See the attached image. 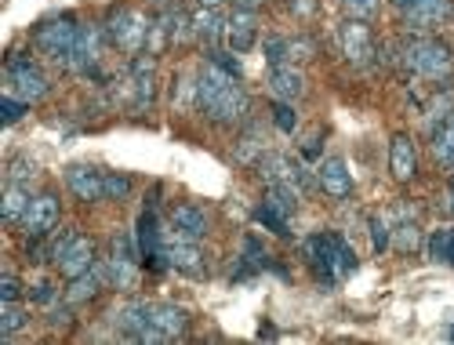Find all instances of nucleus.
I'll return each mask as SVG.
<instances>
[{
  "mask_svg": "<svg viewBox=\"0 0 454 345\" xmlns=\"http://www.w3.org/2000/svg\"><path fill=\"white\" fill-rule=\"evenodd\" d=\"M306 255L313 262V270L324 284H338L356 270V255L353 247L338 237V233H317L306 240Z\"/></svg>",
  "mask_w": 454,
  "mask_h": 345,
  "instance_id": "obj_1",
  "label": "nucleus"
},
{
  "mask_svg": "<svg viewBox=\"0 0 454 345\" xmlns=\"http://www.w3.org/2000/svg\"><path fill=\"white\" fill-rule=\"evenodd\" d=\"M138 247L128 233H117L113 237V247H109V262H106V277L117 291H135L138 287Z\"/></svg>",
  "mask_w": 454,
  "mask_h": 345,
  "instance_id": "obj_2",
  "label": "nucleus"
},
{
  "mask_svg": "<svg viewBox=\"0 0 454 345\" xmlns=\"http://www.w3.org/2000/svg\"><path fill=\"white\" fill-rule=\"evenodd\" d=\"M403 62H407L414 73L429 76V81H440V76H447V73L454 69V55H450L440 41H414V44H407Z\"/></svg>",
  "mask_w": 454,
  "mask_h": 345,
  "instance_id": "obj_3",
  "label": "nucleus"
},
{
  "mask_svg": "<svg viewBox=\"0 0 454 345\" xmlns=\"http://www.w3.org/2000/svg\"><path fill=\"white\" fill-rule=\"evenodd\" d=\"M77 36H81V26L73 19H59V22H48L33 33L36 48H41L44 55H51L55 62H69L73 48H77Z\"/></svg>",
  "mask_w": 454,
  "mask_h": 345,
  "instance_id": "obj_4",
  "label": "nucleus"
},
{
  "mask_svg": "<svg viewBox=\"0 0 454 345\" xmlns=\"http://www.w3.org/2000/svg\"><path fill=\"white\" fill-rule=\"evenodd\" d=\"M109 36L113 44L124 48V51H138L149 41V22L142 12H117L109 19Z\"/></svg>",
  "mask_w": 454,
  "mask_h": 345,
  "instance_id": "obj_5",
  "label": "nucleus"
},
{
  "mask_svg": "<svg viewBox=\"0 0 454 345\" xmlns=\"http://www.w3.org/2000/svg\"><path fill=\"white\" fill-rule=\"evenodd\" d=\"M55 225H59V197H51V193L33 197V200H29V211H26V218H22L26 237H29V240H41V237L51 233Z\"/></svg>",
  "mask_w": 454,
  "mask_h": 345,
  "instance_id": "obj_6",
  "label": "nucleus"
},
{
  "mask_svg": "<svg viewBox=\"0 0 454 345\" xmlns=\"http://www.w3.org/2000/svg\"><path fill=\"white\" fill-rule=\"evenodd\" d=\"M164 251H168V265H175L178 273H185V277H204L207 273L197 240H185V237L171 233V237H164Z\"/></svg>",
  "mask_w": 454,
  "mask_h": 345,
  "instance_id": "obj_7",
  "label": "nucleus"
},
{
  "mask_svg": "<svg viewBox=\"0 0 454 345\" xmlns=\"http://www.w3.org/2000/svg\"><path fill=\"white\" fill-rule=\"evenodd\" d=\"M258 168H262V178H266V182H284V185L298 189V193L309 185V171L301 168V164H294L291 157H280V153H270V157H262Z\"/></svg>",
  "mask_w": 454,
  "mask_h": 345,
  "instance_id": "obj_8",
  "label": "nucleus"
},
{
  "mask_svg": "<svg viewBox=\"0 0 454 345\" xmlns=\"http://www.w3.org/2000/svg\"><path fill=\"white\" fill-rule=\"evenodd\" d=\"M66 185L73 189V197L84 200V204L106 200V175H98V171L88 168V164H73V168L66 171Z\"/></svg>",
  "mask_w": 454,
  "mask_h": 345,
  "instance_id": "obj_9",
  "label": "nucleus"
},
{
  "mask_svg": "<svg viewBox=\"0 0 454 345\" xmlns=\"http://www.w3.org/2000/svg\"><path fill=\"white\" fill-rule=\"evenodd\" d=\"M342 51L353 66H367L374 59V41H371V29L364 22H346L342 26Z\"/></svg>",
  "mask_w": 454,
  "mask_h": 345,
  "instance_id": "obj_10",
  "label": "nucleus"
},
{
  "mask_svg": "<svg viewBox=\"0 0 454 345\" xmlns=\"http://www.w3.org/2000/svg\"><path fill=\"white\" fill-rule=\"evenodd\" d=\"M317 182H320L324 193H327V197H334V200H346V197L353 193V175H349L346 161H338V157H331V161H324V164H320Z\"/></svg>",
  "mask_w": 454,
  "mask_h": 345,
  "instance_id": "obj_11",
  "label": "nucleus"
},
{
  "mask_svg": "<svg viewBox=\"0 0 454 345\" xmlns=\"http://www.w3.org/2000/svg\"><path fill=\"white\" fill-rule=\"evenodd\" d=\"M230 84H233V76H225L218 66H207L200 76H197V88H193V98H197V109H204V113H211V106L230 91Z\"/></svg>",
  "mask_w": 454,
  "mask_h": 345,
  "instance_id": "obj_12",
  "label": "nucleus"
},
{
  "mask_svg": "<svg viewBox=\"0 0 454 345\" xmlns=\"http://www.w3.org/2000/svg\"><path fill=\"white\" fill-rule=\"evenodd\" d=\"M98 55H102V33H98L95 26H88V29H81L77 48H73V55H69L66 66L77 69V73H88V69L98 66Z\"/></svg>",
  "mask_w": 454,
  "mask_h": 345,
  "instance_id": "obj_13",
  "label": "nucleus"
},
{
  "mask_svg": "<svg viewBox=\"0 0 454 345\" xmlns=\"http://www.w3.org/2000/svg\"><path fill=\"white\" fill-rule=\"evenodd\" d=\"M131 81H135V106H149L157 98V62L149 55H138L131 62Z\"/></svg>",
  "mask_w": 454,
  "mask_h": 345,
  "instance_id": "obj_14",
  "label": "nucleus"
},
{
  "mask_svg": "<svg viewBox=\"0 0 454 345\" xmlns=\"http://www.w3.org/2000/svg\"><path fill=\"white\" fill-rule=\"evenodd\" d=\"M8 88H12V95H19L22 102H36V98L48 95V81L41 76V69H36V66L12 69V73H8Z\"/></svg>",
  "mask_w": 454,
  "mask_h": 345,
  "instance_id": "obj_15",
  "label": "nucleus"
},
{
  "mask_svg": "<svg viewBox=\"0 0 454 345\" xmlns=\"http://www.w3.org/2000/svg\"><path fill=\"white\" fill-rule=\"evenodd\" d=\"M207 117H211L215 124H240V121L247 117V95H244V88L230 84V91H225V95L211 106Z\"/></svg>",
  "mask_w": 454,
  "mask_h": 345,
  "instance_id": "obj_16",
  "label": "nucleus"
},
{
  "mask_svg": "<svg viewBox=\"0 0 454 345\" xmlns=\"http://www.w3.org/2000/svg\"><path fill=\"white\" fill-rule=\"evenodd\" d=\"M389 171L396 182H411L419 175V157H414V142L407 135H396L389 145Z\"/></svg>",
  "mask_w": 454,
  "mask_h": 345,
  "instance_id": "obj_17",
  "label": "nucleus"
},
{
  "mask_svg": "<svg viewBox=\"0 0 454 345\" xmlns=\"http://www.w3.org/2000/svg\"><path fill=\"white\" fill-rule=\"evenodd\" d=\"M171 229L185 240H204L207 237V215L193 204H178L171 211Z\"/></svg>",
  "mask_w": 454,
  "mask_h": 345,
  "instance_id": "obj_18",
  "label": "nucleus"
},
{
  "mask_svg": "<svg viewBox=\"0 0 454 345\" xmlns=\"http://www.w3.org/2000/svg\"><path fill=\"white\" fill-rule=\"evenodd\" d=\"M149 327L160 331L171 341L189 327V313L178 310V305H149Z\"/></svg>",
  "mask_w": 454,
  "mask_h": 345,
  "instance_id": "obj_19",
  "label": "nucleus"
},
{
  "mask_svg": "<svg viewBox=\"0 0 454 345\" xmlns=\"http://www.w3.org/2000/svg\"><path fill=\"white\" fill-rule=\"evenodd\" d=\"M403 19H407V26H419V29H426V26H440V22L454 19V4H450V0H422V4L407 8Z\"/></svg>",
  "mask_w": 454,
  "mask_h": 345,
  "instance_id": "obj_20",
  "label": "nucleus"
},
{
  "mask_svg": "<svg viewBox=\"0 0 454 345\" xmlns=\"http://www.w3.org/2000/svg\"><path fill=\"white\" fill-rule=\"evenodd\" d=\"M270 91L280 98V102H291L306 91V81H301V73L294 66H273L270 69Z\"/></svg>",
  "mask_w": 454,
  "mask_h": 345,
  "instance_id": "obj_21",
  "label": "nucleus"
},
{
  "mask_svg": "<svg viewBox=\"0 0 454 345\" xmlns=\"http://www.w3.org/2000/svg\"><path fill=\"white\" fill-rule=\"evenodd\" d=\"M95 265V247H91V240H84V237H77V244H73L66 255H62V262H59V270H62V277L66 280H73V277H81V273H88Z\"/></svg>",
  "mask_w": 454,
  "mask_h": 345,
  "instance_id": "obj_22",
  "label": "nucleus"
},
{
  "mask_svg": "<svg viewBox=\"0 0 454 345\" xmlns=\"http://www.w3.org/2000/svg\"><path fill=\"white\" fill-rule=\"evenodd\" d=\"M225 41H230L233 51H247L254 44V12L237 8L233 19L225 22Z\"/></svg>",
  "mask_w": 454,
  "mask_h": 345,
  "instance_id": "obj_23",
  "label": "nucleus"
},
{
  "mask_svg": "<svg viewBox=\"0 0 454 345\" xmlns=\"http://www.w3.org/2000/svg\"><path fill=\"white\" fill-rule=\"evenodd\" d=\"M113 324H117L121 334H128V338L138 341V334L149 327V302H128L124 310L113 317Z\"/></svg>",
  "mask_w": 454,
  "mask_h": 345,
  "instance_id": "obj_24",
  "label": "nucleus"
},
{
  "mask_svg": "<svg viewBox=\"0 0 454 345\" xmlns=\"http://www.w3.org/2000/svg\"><path fill=\"white\" fill-rule=\"evenodd\" d=\"M29 189L26 185H19V182H12L8 189H4V204H0V215H4V222H22L26 218V211H29Z\"/></svg>",
  "mask_w": 454,
  "mask_h": 345,
  "instance_id": "obj_25",
  "label": "nucleus"
},
{
  "mask_svg": "<svg viewBox=\"0 0 454 345\" xmlns=\"http://www.w3.org/2000/svg\"><path fill=\"white\" fill-rule=\"evenodd\" d=\"M98 287H102V270L98 265H91L88 273H81V277H73L69 280V291H66V302H88V298H95L98 294Z\"/></svg>",
  "mask_w": 454,
  "mask_h": 345,
  "instance_id": "obj_26",
  "label": "nucleus"
},
{
  "mask_svg": "<svg viewBox=\"0 0 454 345\" xmlns=\"http://www.w3.org/2000/svg\"><path fill=\"white\" fill-rule=\"evenodd\" d=\"M266 208H273L277 215L291 218V215H294V208H298V189H291V185H284V182H270Z\"/></svg>",
  "mask_w": 454,
  "mask_h": 345,
  "instance_id": "obj_27",
  "label": "nucleus"
},
{
  "mask_svg": "<svg viewBox=\"0 0 454 345\" xmlns=\"http://www.w3.org/2000/svg\"><path fill=\"white\" fill-rule=\"evenodd\" d=\"M433 153H436V161L454 168V113L450 117L433 131Z\"/></svg>",
  "mask_w": 454,
  "mask_h": 345,
  "instance_id": "obj_28",
  "label": "nucleus"
},
{
  "mask_svg": "<svg viewBox=\"0 0 454 345\" xmlns=\"http://www.w3.org/2000/svg\"><path fill=\"white\" fill-rule=\"evenodd\" d=\"M222 33H225V22L215 8H200L193 15V36H200V41H218Z\"/></svg>",
  "mask_w": 454,
  "mask_h": 345,
  "instance_id": "obj_29",
  "label": "nucleus"
},
{
  "mask_svg": "<svg viewBox=\"0 0 454 345\" xmlns=\"http://www.w3.org/2000/svg\"><path fill=\"white\" fill-rule=\"evenodd\" d=\"M429 258L440 265H454V229H436L429 240Z\"/></svg>",
  "mask_w": 454,
  "mask_h": 345,
  "instance_id": "obj_30",
  "label": "nucleus"
},
{
  "mask_svg": "<svg viewBox=\"0 0 454 345\" xmlns=\"http://www.w3.org/2000/svg\"><path fill=\"white\" fill-rule=\"evenodd\" d=\"M29 324V313L15 302H4V310H0V334H15Z\"/></svg>",
  "mask_w": 454,
  "mask_h": 345,
  "instance_id": "obj_31",
  "label": "nucleus"
},
{
  "mask_svg": "<svg viewBox=\"0 0 454 345\" xmlns=\"http://www.w3.org/2000/svg\"><path fill=\"white\" fill-rule=\"evenodd\" d=\"M237 164H254L258 157H262V135L258 131H251V135H244L240 138V145H237Z\"/></svg>",
  "mask_w": 454,
  "mask_h": 345,
  "instance_id": "obj_32",
  "label": "nucleus"
},
{
  "mask_svg": "<svg viewBox=\"0 0 454 345\" xmlns=\"http://www.w3.org/2000/svg\"><path fill=\"white\" fill-rule=\"evenodd\" d=\"M393 244H396V251H403V255L419 251V247H422V233H419V225H400L396 233H393Z\"/></svg>",
  "mask_w": 454,
  "mask_h": 345,
  "instance_id": "obj_33",
  "label": "nucleus"
},
{
  "mask_svg": "<svg viewBox=\"0 0 454 345\" xmlns=\"http://www.w3.org/2000/svg\"><path fill=\"white\" fill-rule=\"evenodd\" d=\"M207 59H211V66H218V69H222L225 76H233V81H240L244 66H240V59H237L233 51H211Z\"/></svg>",
  "mask_w": 454,
  "mask_h": 345,
  "instance_id": "obj_34",
  "label": "nucleus"
},
{
  "mask_svg": "<svg viewBox=\"0 0 454 345\" xmlns=\"http://www.w3.org/2000/svg\"><path fill=\"white\" fill-rule=\"evenodd\" d=\"M73 244H77V229H62V233L48 244V262H55V265H59V262H62V255H66Z\"/></svg>",
  "mask_w": 454,
  "mask_h": 345,
  "instance_id": "obj_35",
  "label": "nucleus"
},
{
  "mask_svg": "<svg viewBox=\"0 0 454 345\" xmlns=\"http://www.w3.org/2000/svg\"><path fill=\"white\" fill-rule=\"evenodd\" d=\"M254 218H258L262 225H266V229H273L277 237H287V218H284V215H277L273 208H266V204H262V208L254 211Z\"/></svg>",
  "mask_w": 454,
  "mask_h": 345,
  "instance_id": "obj_36",
  "label": "nucleus"
},
{
  "mask_svg": "<svg viewBox=\"0 0 454 345\" xmlns=\"http://www.w3.org/2000/svg\"><path fill=\"white\" fill-rule=\"evenodd\" d=\"M378 4H382V0H342V8H346L356 22H364V19L378 15Z\"/></svg>",
  "mask_w": 454,
  "mask_h": 345,
  "instance_id": "obj_37",
  "label": "nucleus"
},
{
  "mask_svg": "<svg viewBox=\"0 0 454 345\" xmlns=\"http://www.w3.org/2000/svg\"><path fill=\"white\" fill-rule=\"evenodd\" d=\"M131 193V182L124 175H106V200H124Z\"/></svg>",
  "mask_w": 454,
  "mask_h": 345,
  "instance_id": "obj_38",
  "label": "nucleus"
},
{
  "mask_svg": "<svg viewBox=\"0 0 454 345\" xmlns=\"http://www.w3.org/2000/svg\"><path fill=\"white\" fill-rule=\"evenodd\" d=\"M8 178L12 182H29V178H36V164L29 161V157H19V161H12V168H8Z\"/></svg>",
  "mask_w": 454,
  "mask_h": 345,
  "instance_id": "obj_39",
  "label": "nucleus"
},
{
  "mask_svg": "<svg viewBox=\"0 0 454 345\" xmlns=\"http://www.w3.org/2000/svg\"><path fill=\"white\" fill-rule=\"evenodd\" d=\"M273 124H277L280 131H294V128H298V117H294V109H291L287 102H277V106H273Z\"/></svg>",
  "mask_w": 454,
  "mask_h": 345,
  "instance_id": "obj_40",
  "label": "nucleus"
},
{
  "mask_svg": "<svg viewBox=\"0 0 454 345\" xmlns=\"http://www.w3.org/2000/svg\"><path fill=\"white\" fill-rule=\"evenodd\" d=\"M22 113H26L22 98H4V102H0V121H4V124H19Z\"/></svg>",
  "mask_w": 454,
  "mask_h": 345,
  "instance_id": "obj_41",
  "label": "nucleus"
},
{
  "mask_svg": "<svg viewBox=\"0 0 454 345\" xmlns=\"http://www.w3.org/2000/svg\"><path fill=\"white\" fill-rule=\"evenodd\" d=\"M371 244H374V251H386L389 247V229H386L382 218H371Z\"/></svg>",
  "mask_w": 454,
  "mask_h": 345,
  "instance_id": "obj_42",
  "label": "nucleus"
},
{
  "mask_svg": "<svg viewBox=\"0 0 454 345\" xmlns=\"http://www.w3.org/2000/svg\"><path fill=\"white\" fill-rule=\"evenodd\" d=\"M19 294H22V287H19L15 277H4V280H0V302H19Z\"/></svg>",
  "mask_w": 454,
  "mask_h": 345,
  "instance_id": "obj_43",
  "label": "nucleus"
},
{
  "mask_svg": "<svg viewBox=\"0 0 454 345\" xmlns=\"http://www.w3.org/2000/svg\"><path fill=\"white\" fill-rule=\"evenodd\" d=\"M33 302H41V305H51L55 302V291L44 284V287H33Z\"/></svg>",
  "mask_w": 454,
  "mask_h": 345,
  "instance_id": "obj_44",
  "label": "nucleus"
},
{
  "mask_svg": "<svg viewBox=\"0 0 454 345\" xmlns=\"http://www.w3.org/2000/svg\"><path fill=\"white\" fill-rule=\"evenodd\" d=\"M237 8H244V12H254V8H262V0H233Z\"/></svg>",
  "mask_w": 454,
  "mask_h": 345,
  "instance_id": "obj_45",
  "label": "nucleus"
},
{
  "mask_svg": "<svg viewBox=\"0 0 454 345\" xmlns=\"http://www.w3.org/2000/svg\"><path fill=\"white\" fill-rule=\"evenodd\" d=\"M317 149H320V135H317V138H309V145H306V157H317Z\"/></svg>",
  "mask_w": 454,
  "mask_h": 345,
  "instance_id": "obj_46",
  "label": "nucleus"
},
{
  "mask_svg": "<svg viewBox=\"0 0 454 345\" xmlns=\"http://www.w3.org/2000/svg\"><path fill=\"white\" fill-rule=\"evenodd\" d=\"M393 4H396L400 12H407V8H414V4H422V0H393Z\"/></svg>",
  "mask_w": 454,
  "mask_h": 345,
  "instance_id": "obj_47",
  "label": "nucleus"
},
{
  "mask_svg": "<svg viewBox=\"0 0 454 345\" xmlns=\"http://www.w3.org/2000/svg\"><path fill=\"white\" fill-rule=\"evenodd\" d=\"M218 4H225V0H200V8H218Z\"/></svg>",
  "mask_w": 454,
  "mask_h": 345,
  "instance_id": "obj_48",
  "label": "nucleus"
},
{
  "mask_svg": "<svg viewBox=\"0 0 454 345\" xmlns=\"http://www.w3.org/2000/svg\"><path fill=\"white\" fill-rule=\"evenodd\" d=\"M450 338H454V327H450Z\"/></svg>",
  "mask_w": 454,
  "mask_h": 345,
  "instance_id": "obj_49",
  "label": "nucleus"
}]
</instances>
